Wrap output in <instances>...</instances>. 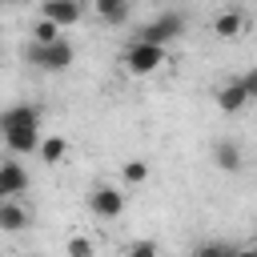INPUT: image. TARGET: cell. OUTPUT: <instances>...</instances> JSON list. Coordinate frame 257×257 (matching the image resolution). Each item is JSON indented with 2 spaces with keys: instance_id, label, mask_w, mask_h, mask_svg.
<instances>
[{
  "instance_id": "obj_5",
  "label": "cell",
  "mask_w": 257,
  "mask_h": 257,
  "mask_svg": "<svg viewBox=\"0 0 257 257\" xmlns=\"http://www.w3.org/2000/svg\"><path fill=\"white\" fill-rule=\"evenodd\" d=\"M16 128H40V108L36 104H12L0 112V137L16 133Z\"/></svg>"
},
{
  "instance_id": "obj_24",
  "label": "cell",
  "mask_w": 257,
  "mask_h": 257,
  "mask_svg": "<svg viewBox=\"0 0 257 257\" xmlns=\"http://www.w3.org/2000/svg\"><path fill=\"white\" fill-rule=\"evenodd\" d=\"M0 4H12V0H0Z\"/></svg>"
},
{
  "instance_id": "obj_25",
  "label": "cell",
  "mask_w": 257,
  "mask_h": 257,
  "mask_svg": "<svg viewBox=\"0 0 257 257\" xmlns=\"http://www.w3.org/2000/svg\"><path fill=\"white\" fill-rule=\"evenodd\" d=\"M32 257H40V253H32Z\"/></svg>"
},
{
  "instance_id": "obj_11",
  "label": "cell",
  "mask_w": 257,
  "mask_h": 257,
  "mask_svg": "<svg viewBox=\"0 0 257 257\" xmlns=\"http://www.w3.org/2000/svg\"><path fill=\"white\" fill-rule=\"evenodd\" d=\"M92 4H96V16L104 24H124L128 8H133V0H92Z\"/></svg>"
},
{
  "instance_id": "obj_7",
  "label": "cell",
  "mask_w": 257,
  "mask_h": 257,
  "mask_svg": "<svg viewBox=\"0 0 257 257\" xmlns=\"http://www.w3.org/2000/svg\"><path fill=\"white\" fill-rule=\"evenodd\" d=\"M40 128H16V133H8L4 137V145H8V153L12 157H28V153H40Z\"/></svg>"
},
{
  "instance_id": "obj_6",
  "label": "cell",
  "mask_w": 257,
  "mask_h": 257,
  "mask_svg": "<svg viewBox=\"0 0 257 257\" xmlns=\"http://www.w3.org/2000/svg\"><path fill=\"white\" fill-rule=\"evenodd\" d=\"M40 16L52 20L56 28H72V24L84 16V8H80V0H44V4H40Z\"/></svg>"
},
{
  "instance_id": "obj_22",
  "label": "cell",
  "mask_w": 257,
  "mask_h": 257,
  "mask_svg": "<svg viewBox=\"0 0 257 257\" xmlns=\"http://www.w3.org/2000/svg\"><path fill=\"white\" fill-rule=\"evenodd\" d=\"M0 201H8V197H4V189H0Z\"/></svg>"
},
{
  "instance_id": "obj_1",
  "label": "cell",
  "mask_w": 257,
  "mask_h": 257,
  "mask_svg": "<svg viewBox=\"0 0 257 257\" xmlns=\"http://www.w3.org/2000/svg\"><path fill=\"white\" fill-rule=\"evenodd\" d=\"M124 68L133 72V76H153L157 68H165L169 64V52L161 48V44H145V40H133L128 48H124Z\"/></svg>"
},
{
  "instance_id": "obj_16",
  "label": "cell",
  "mask_w": 257,
  "mask_h": 257,
  "mask_svg": "<svg viewBox=\"0 0 257 257\" xmlns=\"http://www.w3.org/2000/svg\"><path fill=\"white\" fill-rule=\"evenodd\" d=\"M120 177H124V185H145V181H149V165H145V161H124Z\"/></svg>"
},
{
  "instance_id": "obj_12",
  "label": "cell",
  "mask_w": 257,
  "mask_h": 257,
  "mask_svg": "<svg viewBox=\"0 0 257 257\" xmlns=\"http://www.w3.org/2000/svg\"><path fill=\"white\" fill-rule=\"evenodd\" d=\"M213 32H217L221 40H233V36H241V32H245V16L229 8V12H221V16L213 20Z\"/></svg>"
},
{
  "instance_id": "obj_9",
  "label": "cell",
  "mask_w": 257,
  "mask_h": 257,
  "mask_svg": "<svg viewBox=\"0 0 257 257\" xmlns=\"http://www.w3.org/2000/svg\"><path fill=\"white\" fill-rule=\"evenodd\" d=\"M245 104H249V92L241 88V80H229V84L217 88V108L221 112H241Z\"/></svg>"
},
{
  "instance_id": "obj_23",
  "label": "cell",
  "mask_w": 257,
  "mask_h": 257,
  "mask_svg": "<svg viewBox=\"0 0 257 257\" xmlns=\"http://www.w3.org/2000/svg\"><path fill=\"white\" fill-rule=\"evenodd\" d=\"M253 253H257V241H253Z\"/></svg>"
},
{
  "instance_id": "obj_15",
  "label": "cell",
  "mask_w": 257,
  "mask_h": 257,
  "mask_svg": "<svg viewBox=\"0 0 257 257\" xmlns=\"http://www.w3.org/2000/svg\"><path fill=\"white\" fill-rule=\"evenodd\" d=\"M60 32H64V28H56L52 20H44V16H40V20L32 24V44H56V40H60Z\"/></svg>"
},
{
  "instance_id": "obj_21",
  "label": "cell",
  "mask_w": 257,
  "mask_h": 257,
  "mask_svg": "<svg viewBox=\"0 0 257 257\" xmlns=\"http://www.w3.org/2000/svg\"><path fill=\"white\" fill-rule=\"evenodd\" d=\"M233 257H257V253H253V245H249V249H237Z\"/></svg>"
},
{
  "instance_id": "obj_20",
  "label": "cell",
  "mask_w": 257,
  "mask_h": 257,
  "mask_svg": "<svg viewBox=\"0 0 257 257\" xmlns=\"http://www.w3.org/2000/svg\"><path fill=\"white\" fill-rule=\"evenodd\" d=\"M241 88L249 92V100H257V68H249V72L241 76Z\"/></svg>"
},
{
  "instance_id": "obj_13",
  "label": "cell",
  "mask_w": 257,
  "mask_h": 257,
  "mask_svg": "<svg viewBox=\"0 0 257 257\" xmlns=\"http://www.w3.org/2000/svg\"><path fill=\"white\" fill-rule=\"evenodd\" d=\"M213 161H217V169H225V173H237V169H241V149H237L233 141H217V149H213Z\"/></svg>"
},
{
  "instance_id": "obj_4",
  "label": "cell",
  "mask_w": 257,
  "mask_h": 257,
  "mask_svg": "<svg viewBox=\"0 0 257 257\" xmlns=\"http://www.w3.org/2000/svg\"><path fill=\"white\" fill-rule=\"evenodd\" d=\"M88 209H92L96 217L112 221V217H120V213H124V193H120L116 185H96V189H92V197H88Z\"/></svg>"
},
{
  "instance_id": "obj_18",
  "label": "cell",
  "mask_w": 257,
  "mask_h": 257,
  "mask_svg": "<svg viewBox=\"0 0 257 257\" xmlns=\"http://www.w3.org/2000/svg\"><path fill=\"white\" fill-rule=\"evenodd\" d=\"M124 257H161V245H157L153 237H141V241H133V245L124 249Z\"/></svg>"
},
{
  "instance_id": "obj_8",
  "label": "cell",
  "mask_w": 257,
  "mask_h": 257,
  "mask_svg": "<svg viewBox=\"0 0 257 257\" xmlns=\"http://www.w3.org/2000/svg\"><path fill=\"white\" fill-rule=\"evenodd\" d=\"M0 189H4V197H20L24 189H28V173L16 165V161H0Z\"/></svg>"
},
{
  "instance_id": "obj_10",
  "label": "cell",
  "mask_w": 257,
  "mask_h": 257,
  "mask_svg": "<svg viewBox=\"0 0 257 257\" xmlns=\"http://www.w3.org/2000/svg\"><path fill=\"white\" fill-rule=\"evenodd\" d=\"M0 229L4 233H20V229H28V209L20 205V201H0Z\"/></svg>"
},
{
  "instance_id": "obj_3",
  "label": "cell",
  "mask_w": 257,
  "mask_h": 257,
  "mask_svg": "<svg viewBox=\"0 0 257 257\" xmlns=\"http://www.w3.org/2000/svg\"><path fill=\"white\" fill-rule=\"evenodd\" d=\"M28 60H32L36 68H44V72H64V68L76 60V48L60 36L56 44H28Z\"/></svg>"
},
{
  "instance_id": "obj_2",
  "label": "cell",
  "mask_w": 257,
  "mask_h": 257,
  "mask_svg": "<svg viewBox=\"0 0 257 257\" xmlns=\"http://www.w3.org/2000/svg\"><path fill=\"white\" fill-rule=\"evenodd\" d=\"M181 36H185V16H181V12H161V16H153V20L137 32V40L161 44V48H169V44L181 40Z\"/></svg>"
},
{
  "instance_id": "obj_17",
  "label": "cell",
  "mask_w": 257,
  "mask_h": 257,
  "mask_svg": "<svg viewBox=\"0 0 257 257\" xmlns=\"http://www.w3.org/2000/svg\"><path fill=\"white\" fill-rule=\"evenodd\" d=\"M64 253H68V257H96V245H92L88 237H80V233H76V237H68Z\"/></svg>"
},
{
  "instance_id": "obj_14",
  "label": "cell",
  "mask_w": 257,
  "mask_h": 257,
  "mask_svg": "<svg viewBox=\"0 0 257 257\" xmlns=\"http://www.w3.org/2000/svg\"><path fill=\"white\" fill-rule=\"evenodd\" d=\"M36 157H40L44 165H60V161L68 157V141H64V137H44V141H40V153H36Z\"/></svg>"
},
{
  "instance_id": "obj_19",
  "label": "cell",
  "mask_w": 257,
  "mask_h": 257,
  "mask_svg": "<svg viewBox=\"0 0 257 257\" xmlns=\"http://www.w3.org/2000/svg\"><path fill=\"white\" fill-rule=\"evenodd\" d=\"M233 253H237V249H233V245H225V241H205L193 257H233Z\"/></svg>"
}]
</instances>
